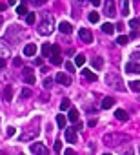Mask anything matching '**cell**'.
I'll return each mask as SVG.
<instances>
[{"instance_id": "44dd1931", "label": "cell", "mask_w": 140, "mask_h": 155, "mask_svg": "<svg viewBox=\"0 0 140 155\" xmlns=\"http://www.w3.org/2000/svg\"><path fill=\"white\" fill-rule=\"evenodd\" d=\"M6 57H9V49L0 42V58H6Z\"/></svg>"}, {"instance_id": "6da1fadb", "label": "cell", "mask_w": 140, "mask_h": 155, "mask_svg": "<svg viewBox=\"0 0 140 155\" xmlns=\"http://www.w3.org/2000/svg\"><path fill=\"white\" fill-rule=\"evenodd\" d=\"M53 29H55V20H53V16H51V15H44L42 22L38 24V33H40V35H51Z\"/></svg>"}, {"instance_id": "7402d4cb", "label": "cell", "mask_w": 140, "mask_h": 155, "mask_svg": "<svg viewBox=\"0 0 140 155\" xmlns=\"http://www.w3.org/2000/svg\"><path fill=\"white\" fill-rule=\"evenodd\" d=\"M49 58H51V64H55V66L62 64V57L60 55H49Z\"/></svg>"}, {"instance_id": "d590c367", "label": "cell", "mask_w": 140, "mask_h": 155, "mask_svg": "<svg viewBox=\"0 0 140 155\" xmlns=\"http://www.w3.org/2000/svg\"><path fill=\"white\" fill-rule=\"evenodd\" d=\"M51 55H60V46H51Z\"/></svg>"}, {"instance_id": "f1b7e54d", "label": "cell", "mask_w": 140, "mask_h": 155, "mask_svg": "<svg viewBox=\"0 0 140 155\" xmlns=\"http://www.w3.org/2000/svg\"><path fill=\"white\" fill-rule=\"evenodd\" d=\"M35 20H36V16H35V13H28L26 15V22L31 26V24H35Z\"/></svg>"}, {"instance_id": "8992f818", "label": "cell", "mask_w": 140, "mask_h": 155, "mask_svg": "<svg viewBox=\"0 0 140 155\" xmlns=\"http://www.w3.org/2000/svg\"><path fill=\"white\" fill-rule=\"evenodd\" d=\"M78 37H80V40L86 42V44H91V42H93V35H91V31L86 29V28H82V29L78 31Z\"/></svg>"}, {"instance_id": "7c38bea8", "label": "cell", "mask_w": 140, "mask_h": 155, "mask_svg": "<svg viewBox=\"0 0 140 155\" xmlns=\"http://www.w3.org/2000/svg\"><path fill=\"white\" fill-rule=\"evenodd\" d=\"M35 53H36V46H35V44H28V46L24 48V55L26 57H35Z\"/></svg>"}, {"instance_id": "ab89813d", "label": "cell", "mask_w": 140, "mask_h": 155, "mask_svg": "<svg viewBox=\"0 0 140 155\" xmlns=\"http://www.w3.org/2000/svg\"><path fill=\"white\" fill-rule=\"evenodd\" d=\"M51 84H53L51 79H45V80H44V86H45V88H51Z\"/></svg>"}, {"instance_id": "f546056e", "label": "cell", "mask_w": 140, "mask_h": 155, "mask_svg": "<svg viewBox=\"0 0 140 155\" xmlns=\"http://www.w3.org/2000/svg\"><path fill=\"white\" fill-rule=\"evenodd\" d=\"M69 106H71V102H69V99H64V100L60 102V109H62V112H66V109H69Z\"/></svg>"}, {"instance_id": "d6a6232c", "label": "cell", "mask_w": 140, "mask_h": 155, "mask_svg": "<svg viewBox=\"0 0 140 155\" xmlns=\"http://www.w3.org/2000/svg\"><path fill=\"white\" fill-rule=\"evenodd\" d=\"M16 13H18V15H26V13H28V7L22 4V6H18V7H16Z\"/></svg>"}, {"instance_id": "30bf717a", "label": "cell", "mask_w": 140, "mask_h": 155, "mask_svg": "<svg viewBox=\"0 0 140 155\" xmlns=\"http://www.w3.org/2000/svg\"><path fill=\"white\" fill-rule=\"evenodd\" d=\"M24 80L28 82V84H35V75H33V70L31 68H24Z\"/></svg>"}, {"instance_id": "4316f807", "label": "cell", "mask_w": 140, "mask_h": 155, "mask_svg": "<svg viewBox=\"0 0 140 155\" xmlns=\"http://www.w3.org/2000/svg\"><path fill=\"white\" fill-rule=\"evenodd\" d=\"M127 40H129V38H127L126 35H120L118 38H116V44H118V46H126V44H127Z\"/></svg>"}, {"instance_id": "83f0119b", "label": "cell", "mask_w": 140, "mask_h": 155, "mask_svg": "<svg viewBox=\"0 0 140 155\" xmlns=\"http://www.w3.org/2000/svg\"><path fill=\"white\" fill-rule=\"evenodd\" d=\"M36 135H38V130L31 131V133H26V135H22V137H20V141H28V139H31V137H36Z\"/></svg>"}, {"instance_id": "e575fe53", "label": "cell", "mask_w": 140, "mask_h": 155, "mask_svg": "<svg viewBox=\"0 0 140 155\" xmlns=\"http://www.w3.org/2000/svg\"><path fill=\"white\" fill-rule=\"evenodd\" d=\"M28 97H31V90L29 88H24V90H22V99H28Z\"/></svg>"}, {"instance_id": "60d3db41", "label": "cell", "mask_w": 140, "mask_h": 155, "mask_svg": "<svg viewBox=\"0 0 140 155\" xmlns=\"http://www.w3.org/2000/svg\"><path fill=\"white\" fill-rule=\"evenodd\" d=\"M89 2H91L93 6H95V7H97V6H100V4H102V0H89Z\"/></svg>"}, {"instance_id": "7bdbcfd3", "label": "cell", "mask_w": 140, "mask_h": 155, "mask_svg": "<svg viewBox=\"0 0 140 155\" xmlns=\"http://www.w3.org/2000/svg\"><path fill=\"white\" fill-rule=\"evenodd\" d=\"M82 126H84V124H82V122H78V121H77V122H75V130H77V131H78V130H82Z\"/></svg>"}, {"instance_id": "836d02e7", "label": "cell", "mask_w": 140, "mask_h": 155, "mask_svg": "<svg viewBox=\"0 0 140 155\" xmlns=\"http://www.w3.org/2000/svg\"><path fill=\"white\" fill-rule=\"evenodd\" d=\"M53 150H55L57 153H60V151H62V141H55V146H53Z\"/></svg>"}, {"instance_id": "ffe728a7", "label": "cell", "mask_w": 140, "mask_h": 155, "mask_svg": "<svg viewBox=\"0 0 140 155\" xmlns=\"http://www.w3.org/2000/svg\"><path fill=\"white\" fill-rule=\"evenodd\" d=\"M102 31H104V33H107V35H111V33L115 31V26H113V24H109V22H106V24H102Z\"/></svg>"}, {"instance_id": "7dc6e473", "label": "cell", "mask_w": 140, "mask_h": 155, "mask_svg": "<svg viewBox=\"0 0 140 155\" xmlns=\"http://www.w3.org/2000/svg\"><path fill=\"white\" fill-rule=\"evenodd\" d=\"M115 28H116V29H118V31H122V29H124V24H122V22H120V24H116Z\"/></svg>"}, {"instance_id": "f35d334b", "label": "cell", "mask_w": 140, "mask_h": 155, "mask_svg": "<svg viewBox=\"0 0 140 155\" xmlns=\"http://www.w3.org/2000/svg\"><path fill=\"white\" fill-rule=\"evenodd\" d=\"M13 64H15V66H22V58H20V57L13 58Z\"/></svg>"}, {"instance_id": "c3c4849f", "label": "cell", "mask_w": 140, "mask_h": 155, "mask_svg": "<svg viewBox=\"0 0 140 155\" xmlns=\"http://www.w3.org/2000/svg\"><path fill=\"white\" fill-rule=\"evenodd\" d=\"M7 4H9V6H15V4H16V0H7Z\"/></svg>"}, {"instance_id": "52a82bcc", "label": "cell", "mask_w": 140, "mask_h": 155, "mask_svg": "<svg viewBox=\"0 0 140 155\" xmlns=\"http://www.w3.org/2000/svg\"><path fill=\"white\" fill-rule=\"evenodd\" d=\"M55 80H57L58 84H62V86H69V84H71V77L66 75V73H57Z\"/></svg>"}, {"instance_id": "816d5d0a", "label": "cell", "mask_w": 140, "mask_h": 155, "mask_svg": "<svg viewBox=\"0 0 140 155\" xmlns=\"http://www.w3.org/2000/svg\"><path fill=\"white\" fill-rule=\"evenodd\" d=\"M138 151H140V146H138Z\"/></svg>"}, {"instance_id": "1f68e13d", "label": "cell", "mask_w": 140, "mask_h": 155, "mask_svg": "<svg viewBox=\"0 0 140 155\" xmlns=\"http://www.w3.org/2000/svg\"><path fill=\"white\" fill-rule=\"evenodd\" d=\"M140 26V20H136V18H131L129 20V28H133V29H136Z\"/></svg>"}, {"instance_id": "d4e9b609", "label": "cell", "mask_w": 140, "mask_h": 155, "mask_svg": "<svg viewBox=\"0 0 140 155\" xmlns=\"http://www.w3.org/2000/svg\"><path fill=\"white\" fill-rule=\"evenodd\" d=\"M66 117L64 115H57V124H58V128H66Z\"/></svg>"}, {"instance_id": "277c9868", "label": "cell", "mask_w": 140, "mask_h": 155, "mask_svg": "<svg viewBox=\"0 0 140 155\" xmlns=\"http://www.w3.org/2000/svg\"><path fill=\"white\" fill-rule=\"evenodd\" d=\"M104 13L107 16H116V7H115V0H106L104 2Z\"/></svg>"}, {"instance_id": "b9f144b4", "label": "cell", "mask_w": 140, "mask_h": 155, "mask_svg": "<svg viewBox=\"0 0 140 155\" xmlns=\"http://www.w3.org/2000/svg\"><path fill=\"white\" fill-rule=\"evenodd\" d=\"M7 135H9V137H11V135H15V128H13V126H9V128H7Z\"/></svg>"}, {"instance_id": "ee69618b", "label": "cell", "mask_w": 140, "mask_h": 155, "mask_svg": "<svg viewBox=\"0 0 140 155\" xmlns=\"http://www.w3.org/2000/svg\"><path fill=\"white\" fill-rule=\"evenodd\" d=\"M87 126H91V128H93V126H97V119H91V121L87 122Z\"/></svg>"}, {"instance_id": "d6986e66", "label": "cell", "mask_w": 140, "mask_h": 155, "mask_svg": "<svg viewBox=\"0 0 140 155\" xmlns=\"http://www.w3.org/2000/svg\"><path fill=\"white\" fill-rule=\"evenodd\" d=\"M129 88H131V91L140 93V80H131L129 82Z\"/></svg>"}, {"instance_id": "484cf974", "label": "cell", "mask_w": 140, "mask_h": 155, "mask_svg": "<svg viewBox=\"0 0 140 155\" xmlns=\"http://www.w3.org/2000/svg\"><path fill=\"white\" fill-rule=\"evenodd\" d=\"M98 20H100V16H98V13H97V11L89 13V22H93V24H97Z\"/></svg>"}, {"instance_id": "f6af8a7d", "label": "cell", "mask_w": 140, "mask_h": 155, "mask_svg": "<svg viewBox=\"0 0 140 155\" xmlns=\"http://www.w3.org/2000/svg\"><path fill=\"white\" fill-rule=\"evenodd\" d=\"M6 68V58H0V70Z\"/></svg>"}, {"instance_id": "9a60e30c", "label": "cell", "mask_w": 140, "mask_h": 155, "mask_svg": "<svg viewBox=\"0 0 140 155\" xmlns=\"http://www.w3.org/2000/svg\"><path fill=\"white\" fill-rule=\"evenodd\" d=\"M115 117L116 119H118V121H122V122H126L129 117H127V113L124 112V109H116V112H115Z\"/></svg>"}, {"instance_id": "8d00e7d4", "label": "cell", "mask_w": 140, "mask_h": 155, "mask_svg": "<svg viewBox=\"0 0 140 155\" xmlns=\"http://www.w3.org/2000/svg\"><path fill=\"white\" fill-rule=\"evenodd\" d=\"M66 70H67L69 73H73V71H75V66H73V62H66Z\"/></svg>"}, {"instance_id": "7a4b0ae2", "label": "cell", "mask_w": 140, "mask_h": 155, "mask_svg": "<svg viewBox=\"0 0 140 155\" xmlns=\"http://www.w3.org/2000/svg\"><path fill=\"white\" fill-rule=\"evenodd\" d=\"M127 141H129V137L127 135H122V133H109V135L104 137V142L107 146H118V144L127 142Z\"/></svg>"}, {"instance_id": "ac0fdd59", "label": "cell", "mask_w": 140, "mask_h": 155, "mask_svg": "<svg viewBox=\"0 0 140 155\" xmlns=\"http://www.w3.org/2000/svg\"><path fill=\"white\" fill-rule=\"evenodd\" d=\"M82 73H84V77H86V79H87V80H89V82H95V80H97V79H98V77H97V75H95V73H93V71H89V70H84V71H82Z\"/></svg>"}, {"instance_id": "f907efd6", "label": "cell", "mask_w": 140, "mask_h": 155, "mask_svg": "<svg viewBox=\"0 0 140 155\" xmlns=\"http://www.w3.org/2000/svg\"><path fill=\"white\" fill-rule=\"evenodd\" d=\"M133 2H135V4H138V0H133Z\"/></svg>"}, {"instance_id": "603a6c76", "label": "cell", "mask_w": 140, "mask_h": 155, "mask_svg": "<svg viewBox=\"0 0 140 155\" xmlns=\"http://www.w3.org/2000/svg\"><path fill=\"white\" fill-rule=\"evenodd\" d=\"M42 55L44 57H49L51 55V44H44V46H42Z\"/></svg>"}, {"instance_id": "5bb4252c", "label": "cell", "mask_w": 140, "mask_h": 155, "mask_svg": "<svg viewBox=\"0 0 140 155\" xmlns=\"http://www.w3.org/2000/svg\"><path fill=\"white\" fill-rule=\"evenodd\" d=\"M4 99H6L7 102L13 100V88H11V86H6V88H4Z\"/></svg>"}, {"instance_id": "e0dca14e", "label": "cell", "mask_w": 140, "mask_h": 155, "mask_svg": "<svg viewBox=\"0 0 140 155\" xmlns=\"http://www.w3.org/2000/svg\"><path fill=\"white\" fill-rule=\"evenodd\" d=\"M113 104H115V99H111V97H106V99L102 100V108H104V109L113 108Z\"/></svg>"}, {"instance_id": "4dcf8cb0", "label": "cell", "mask_w": 140, "mask_h": 155, "mask_svg": "<svg viewBox=\"0 0 140 155\" xmlns=\"http://www.w3.org/2000/svg\"><path fill=\"white\" fill-rule=\"evenodd\" d=\"M122 15H129V0H124V4H122Z\"/></svg>"}, {"instance_id": "4fadbf2b", "label": "cell", "mask_w": 140, "mask_h": 155, "mask_svg": "<svg viewBox=\"0 0 140 155\" xmlns=\"http://www.w3.org/2000/svg\"><path fill=\"white\" fill-rule=\"evenodd\" d=\"M67 119L71 121V122H77V121H78V112H77L75 108H71V106H69V113H67Z\"/></svg>"}, {"instance_id": "681fc988", "label": "cell", "mask_w": 140, "mask_h": 155, "mask_svg": "<svg viewBox=\"0 0 140 155\" xmlns=\"http://www.w3.org/2000/svg\"><path fill=\"white\" fill-rule=\"evenodd\" d=\"M2 22H4V20H2V16H0V26H2Z\"/></svg>"}, {"instance_id": "8fae6325", "label": "cell", "mask_w": 140, "mask_h": 155, "mask_svg": "<svg viewBox=\"0 0 140 155\" xmlns=\"http://www.w3.org/2000/svg\"><path fill=\"white\" fill-rule=\"evenodd\" d=\"M58 29H60V33H66V35H69L73 31V26L69 24V22H60L58 24Z\"/></svg>"}, {"instance_id": "3957f363", "label": "cell", "mask_w": 140, "mask_h": 155, "mask_svg": "<svg viewBox=\"0 0 140 155\" xmlns=\"http://www.w3.org/2000/svg\"><path fill=\"white\" fill-rule=\"evenodd\" d=\"M29 151L35 153V155H48V153H49V150L45 148L42 142H33V144L29 146Z\"/></svg>"}, {"instance_id": "bcb514c9", "label": "cell", "mask_w": 140, "mask_h": 155, "mask_svg": "<svg viewBox=\"0 0 140 155\" xmlns=\"http://www.w3.org/2000/svg\"><path fill=\"white\" fill-rule=\"evenodd\" d=\"M6 7H7V4H4V2H0V11H6Z\"/></svg>"}, {"instance_id": "5b68a950", "label": "cell", "mask_w": 140, "mask_h": 155, "mask_svg": "<svg viewBox=\"0 0 140 155\" xmlns=\"http://www.w3.org/2000/svg\"><path fill=\"white\" fill-rule=\"evenodd\" d=\"M106 82H107L109 86H113L115 90H122V82H120V79L116 77V75H113V73H109V75L106 77Z\"/></svg>"}, {"instance_id": "9c48e42d", "label": "cell", "mask_w": 140, "mask_h": 155, "mask_svg": "<svg viewBox=\"0 0 140 155\" xmlns=\"http://www.w3.org/2000/svg\"><path fill=\"white\" fill-rule=\"evenodd\" d=\"M124 70H126V73H140V64L138 62H127Z\"/></svg>"}, {"instance_id": "2e32d148", "label": "cell", "mask_w": 140, "mask_h": 155, "mask_svg": "<svg viewBox=\"0 0 140 155\" xmlns=\"http://www.w3.org/2000/svg\"><path fill=\"white\" fill-rule=\"evenodd\" d=\"M93 66H95V70H102L104 58H102V57H93Z\"/></svg>"}, {"instance_id": "74e56055", "label": "cell", "mask_w": 140, "mask_h": 155, "mask_svg": "<svg viewBox=\"0 0 140 155\" xmlns=\"http://www.w3.org/2000/svg\"><path fill=\"white\" fill-rule=\"evenodd\" d=\"M44 2H45V0H31V4H33V6H42Z\"/></svg>"}, {"instance_id": "ba28073f", "label": "cell", "mask_w": 140, "mask_h": 155, "mask_svg": "<svg viewBox=\"0 0 140 155\" xmlns=\"http://www.w3.org/2000/svg\"><path fill=\"white\" fill-rule=\"evenodd\" d=\"M66 141L69 144H75L77 142V130L71 128V130H66Z\"/></svg>"}, {"instance_id": "cb8c5ba5", "label": "cell", "mask_w": 140, "mask_h": 155, "mask_svg": "<svg viewBox=\"0 0 140 155\" xmlns=\"http://www.w3.org/2000/svg\"><path fill=\"white\" fill-rule=\"evenodd\" d=\"M86 64V57L84 55H77L75 57V66H84Z\"/></svg>"}]
</instances>
